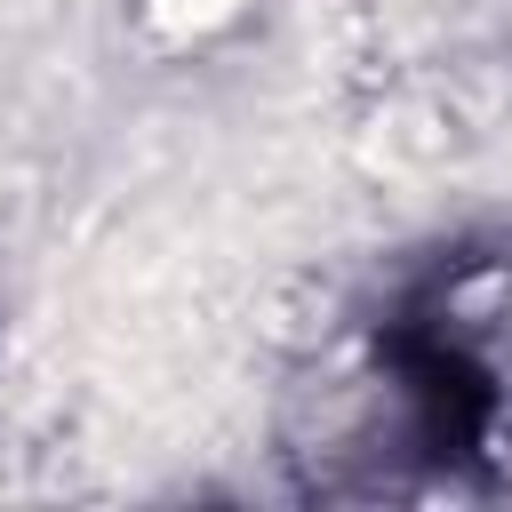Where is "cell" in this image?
Instances as JSON below:
<instances>
[{
    "label": "cell",
    "instance_id": "6da1fadb",
    "mask_svg": "<svg viewBox=\"0 0 512 512\" xmlns=\"http://www.w3.org/2000/svg\"><path fill=\"white\" fill-rule=\"evenodd\" d=\"M224 16H240V0H160V8H152L160 32H208V24H224Z\"/></svg>",
    "mask_w": 512,
    "mask_h": 512
}]
</instances>
